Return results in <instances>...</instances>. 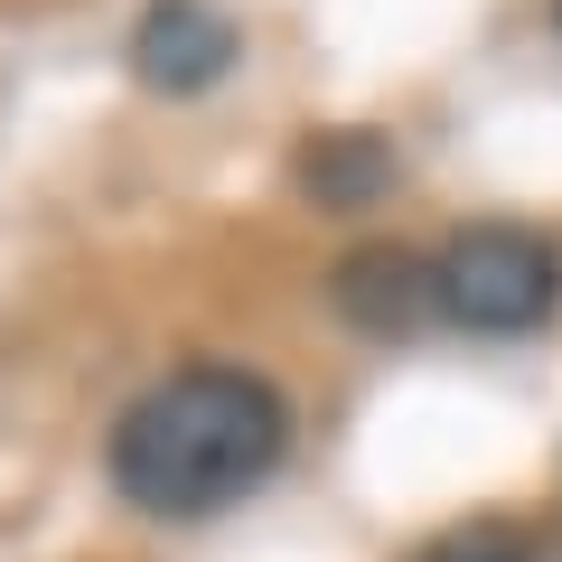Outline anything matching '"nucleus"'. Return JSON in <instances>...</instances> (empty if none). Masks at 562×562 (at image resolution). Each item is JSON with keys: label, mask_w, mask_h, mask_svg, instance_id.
Instances as JSON below:
<instances>
[{"label": "nucleus", "mask_w": 562, "mask_h": 562, "mask_svg": "<svg viewBox=\"0 0 562 562\" xmlns=\"http://www.w3.org/2000/svg\"><path fill=\"white\" fill-rule=\"evenodd\" d=\"M281 441H291V413H281V394L262 375H244V366H179L169 384H150L122 413L113 479L150 516H216L244 487L272 479Z\"/></svg>", "instance_id": "1"}, {"label": "nucleus", "mask_w": 562, "mask_h": 562, "mask_svg": "<svg viewBox=\"0 0 562 562\" xmlns=\"http://www.w3.org/2000/svg\"><path fill=\"white\" fill-rule=\"evenodd\" d=\"M562 272H553V244L525 235V225H469V235H450L441 254V310L469 328H487V338H516V328H535L543 310H553Z\"/></svg>", "instance_id": "2"}, {"label": "nucleus", "mask_w": 562, "mask_h": 562, "mask_svg": "<svg viewBox=\"0 0 562 562\" xmlns=\"http://www.w3.org/2000/svg\"><path fill=\"white\" fill-rule=\"evenodd\" d=\"M338 310L366 338H413L431 310H441V262L403 254V244H366L338 262Z\"/></svg>", "instance_id": "3"}, {"label": "nucleus", "mask_w": 562, "mask_h": 562, "mask_svg": "<svg viewBox=\"0 0 562 562\" xmlns=\"http://www.w3.org/2000/svg\"><path fill=\"white\" fill-rule=\"evenodd\" d=\"M132 66L160 94H198V85H216L235 66V20H216L206 0H150L140 38H132Z\"/></svg>", "instance_id": "4"}, {"label": "nucleus", "mask_w": 562, "mask_h": 562, "mask_svg": "<svg viewBox=\"0 0 562 562\" xmlns=\"http://www.w3.org/2000/svg\"><path fill=\"white\" fill-rule=\"evenodd\" d=\"M384 179H394V160H384L366 132H338L328 150H310V188H319V198H375Z\"/></svg>", "instance_id": "5"}, {"label": "nucleus", "mask_w": 562, "mask_h": 562, "mask_svg": "<svg viewBox=\"0 0 562 562\" xmlns=\"http://www.w3.org/2000/svg\"><path fill=\"white\" fill-rule=\"evenodd\" d=\"M431 562H525V543L506 535V525H479V535H450Z\"/></svg>", "instance_id": "6"}]
</instances>
